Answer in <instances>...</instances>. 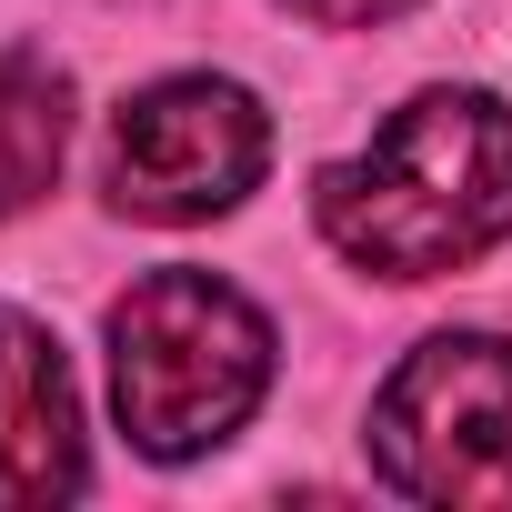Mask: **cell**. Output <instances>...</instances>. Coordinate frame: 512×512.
<instances>
[{
	"label": "cell",
	"mask_w": 512,
	"mask_h": 512,
	"mask_svg": "<svg viewBox=\"0 0 512 512\" xmlns=\"http://www.w3.org/2000/svg\"><path fill=\"white\" fill-rule=\"evenodd\" d=\"M322 241L382 282H432L512 241V111L492 91H412L352 161L312 181Z\"/></svg>",
	"instance_id": "cell-1"
},
{
	"label": "cell",
	"mask_w": 512,
	"mask_h": 512,
	"mask_svg": "<svg viewBox=\"0 0 512 512\" xmlns=\"http://www.w3.org/2000/svg\"><path fill=\"white\" fill-rule=\"evenodd\" d=\"M272 392V322L221 272H151L111 302V412L131 452L201 462Z\"/></svg>",
	"instance_id": "cell-2"
},
{
	"label": "cell",
	"mask_w": 512,
	"mask_h": 512,
	"mask_svg": "<svg viewBox=\"0 0 512 512\" xmlns=\"http://www.w3.org/2000/svg\"><path fill=\"white\" fill-rule=\"evenodd\" d=\"M372 472L432 512H512V342L432 332L372 392Z\"/></svg>",
	"instance_id": "cell-3"
},
{
	"label": "cell",
	"mask_w": 512,
	"mask_h": 512,
	"mask_svg": "<svg viewBox=\"0 0 512 512\" xmlns=\"http://www.w3.org/2000/svg\"><path fill=\"white\" fill-rule=\"evenodd\" d=\"M262 171H272V111L221 71H171V81L131 91L111 121V151H101L111 211L171 221V231L231 211Z\"/></svg>",
	"instance_id": "cell-4"
},
{
	"label": "cell",
	"mask_w": 512,
	"mask_h": 512,
	"mask_svg": "<svg viewBox=\"0 0 512 512\" xmlns=\"http://www.w3.org/2000/svg\"><path fill=\"white\" fill-rule=\"evenodd\" d=\"M91 482L81 392L31 312H0V512H51Z\"/></svg>",
	"instance_id": "cell-5"
},
{
	"label": "cell",
	"mask_w": 512,
	"mask_h": 512,
	"mask_svg": "<svg viewBox=\"0 0 512 512\" xmlns=\"http://www.w3.org/2000/svg\"><path fill=\"white\" fill-rule=\"evenodd\" d=\"M71 151V81L41 51H0V221L31 211Z\"/></svg>",
	"instance_id": "cell-6"
},
{
	"label": "cell",
	"mask_w": 512,
	"mask_h": 512,
	"mask_svg": "<svg viewBox=\"0 0 512 512\" xmlns=\"http://www.w3.org/2000/svg\"><path fill=\"white\" fill-rule=\"evenodd\" d=\"M292 21H312V31H382V21H402V11H422V0H282Z\"/></svg>",
	"instance_id": "cell-7"
}]
</instances>
